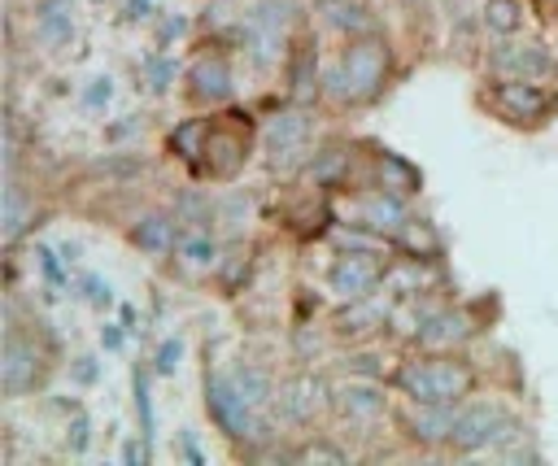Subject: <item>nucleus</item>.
<instances>
[{"label":"nucleus","instance_id":"obj_1","mask_svg":"<svg viewBox=\"0 0 558 466\" xmlns=\"http://www.w3.org/2000/svg\"><path fill=\"white\" fill-rule=\"evenodd\" d=\"M388 74V52L379 39H353L340 61L327 70V96L336 100H371Z\"/></svg>","mask_w":558,"mask_h":466},{"label":"nucleus","instance_id":"obj_2","mask_svg":"<svg viewBox=\"0 0 558 466\" xmlns=\"http://www.w3.org/2000/svg\"><path fill=\"white\" fill-rule=\"evenodd\" d=\"M397 383L410 401L440 405V401H462L471 392L475 375L466 361H453V357H418V361H405L397 370Z\"/></svg>","mask_w":558,"mask_h":466},{"label":"nucleus","instance_id":"obj_8","mask_svg":"<svg viewBox=\"0 0 558 466\" xmlns=\"http://www.w3.org/2000/svg\"><path fill=\"white\" fill-rule=\"evenodd\" d=\"M493 105L510 118V122H541L554 109V96L527 78H506L493 87Z\"/></svg>","mask_w":558,"mask_h":466},{"label":"nucleus","instance_id":"obj_9","mask_svg":"<svg viewBox=\"0 0 558 466\" xmlns=\"http://www.w3.org/2000/svg\"><path fill=\"white\" fill-rule=\"evenodd\" d=\"M488 70L501 74V78H527V83H532V78H545V74L554 70V61H549V52H545L541 44L523 39V44H501V48H493Z\"/></svg>","mask_w":558,"mask_h":466},{"label":"nucleus","instance_id":"obj_37","mask_svg":"<svg viewBox=\"0 0 558 466\" xmlns=\"http://www.w3.org/2000/svg\"><path fill=\"white\" fill-rule=\"evenodd\" d=\"M122 462H126V466H135V462H148V453H144V449L131 440V444H122Z\"/></svg>","mask_w":558,"mask_h":466},{"label":"nucleus","instance_id":"obj_23","mask_svg":"<svg viewBox=\"0 0 558 466\" xmlns=\"http://www.w3.org/2000/svg\"><path fill=\"white\" fill-rule=\"evenodd\" d=\"M179 253H183L192 266H214L218 244H214L209 226H192V231H179Z\"/></svg>","mask_w":558,"mask_h":466},{"label":"nucleus","instance_id":"obj_25","mask_svg":"<svg viewBox=\"0 0 558 466\" xmlns=\"http://www.w3.org/2000/svg\"><path fill=\"white\" fill-rule=\"evenodd\" d=\"M231 379H235V388L248 396V405H257V409H262V405L275 396V388H270V375H262L257 366H235V370H231Z\"/></svg>","mask_w":558,"mask_h":466},{"label":"nucleus","instance_id":"obj_18","mask_svg":"<svg viewBox=\"0 0 558 466\" xmlns=\"http://www.w3.org/2000/svg\"><path fill=\"white\" fill-rule=\"evenodd\" d=\"M240 161H244V139L240 135H222V131L209 126V139H205V165H209V174L227 179V174L240 170Z\"/></svg>","mask_w":558,"mask_h":466},{"label":"nucleus","instance_id":"obj_19","mask_svg":"<svg viewBox=\"0 0 558 466\" xmlns=\"http://www.w3.org/2000/svg\"><path fill=\"white\" fill-rule=\"evenodd\" d=\"M131 240L144 248V253H170L174 244H179V226H174V218H161V213H148V218H140L135 226H131Z\"/></svg>","mask_w":558,"mask_h":466},{"label":"nucleus","instance_id":"obj_35","mask_svg":"<svg viewBox=\"0 0 558 466\" xmlns=\"http://www.w3.org/2000/svg\"><path fill=\"white\" fill-rule=\"evenodd\" d=\"M222 209H227V222H231V226H240V222L248 218V200H244V196H231Z\"/></svg>","mask_w":558,"mask_h":466},{"label":"nucleus","instance_id":"obj_12","mask_svg":"<svg viewBox=\"0 0 558 466\" xmlns=\"http://www.w3.org/2000/svg\"><path fill=\"white\" fill-rule=\"evenodd\" d=\"M471 335H475V322H471L466 309H432L414 340H418L423 348H458V344H466Z\"/></svg>","mask_w":558,"mask_h":466},{"label":"nucleus","instance_id":"obj_7","mask_svg":"<svg viewBox=\"0 0 558 466\" xmlns=\"http://www.w3.org/2000/svg\"><path fill=\"white\" fill-rule=\"evenodd\" d=\"M344 218H353L349 226H362L375 235H397L405 226V205L397 192H362V196L344 200Z\"/></svg>","mask_w":558,"mask_h":466},{"label":"nucleus","instance_id":"obj_33","mask_svg":"<svg viewBox=\"0 0 558 466\" xmlns=\"http://www.w3.org/2000/svg\"><path fill=\"white\" fill-rule=\"evenodd\" d=\"M292 83H296V96H310V52H301L296 57V70H292Z\"/></svg>","mask_w":558,"mask_h":466},{"label":"nucleus","instance_id":"obj_17","mask_svg":"<svg viewBox=\"0 0 558 466\" xmlns=\"http://www.w3.org/2000/svg\"><path fill=\"white\" fill-rule=\"evenodd\" d=\"M392 314H388V301H379L375 292L371 296H362V301H349V309L336 318V331L340 335H366V331H375V327H384Z\"/></svg>","mask_w":558,"mask_h":466},{"label":"nucleus","instance_id":"obj_29","mask_svg":"<svg viewBox=\"0 0 558 466\" xmlns=\"http://www.w3.org/2000/svg\"><path fill=\"white\" fill-rule=\"evenodd\" d=\"M83 287H87V301L96 305V309H105V305H113V287L100 279V274H87L83 279Z\"/></svg>","mask_w":558,"mask_h":466},{"label":"nucleus","instance_id":"obj_22","mask_svg":"<svg viewBox=\"0 0 558 466\" xmlns=\"http://www.w3.org/2000/svg\"><path fill=\"white\" fill-rule=\"evenodd\" d=\"M323 13H327V22H331L336 30H371V26H375L371 13H366L357 0H327Z\"/></svg>","mask_w":558,"mask_h":466},{"label":"nucleus","instance_id":"obj_3","mask_svg":"<svg viewBox=\"0 0 558 466\" xmlns=\"http://www.w3.org/2000/svg\"><path fill=\"white\" fill-rule=\"evenodd\" d=\"M519 436H523V427L506 405L471 401V405H458L449 444L462 449V453H484V449H501L506 440H519Z\"/></svg>","mask_w":558,"mask_h":466},{"label":"nucleus","instance_id":"obj_16","mask_svg":"<svg viewBox=\"0 0 558 466\" xmlns=\"http://www.w3.org/2000/svg\"><path fill=\"white\" fill-rule=\"evenodd\" d=\"M336 409L344 414V418H353V422H371V418H379L384 414V388L379 383H344L340 392H336Z\"/></svg>","mask_w":558,"mask_h":466},{"label":"nucleus","instance_id":"obj_32","mask_svg":"<svg viewBox=\"0 0 558 466\" xmlns=\"http://www.w3.org/2000/svg\"><path fill=\"white\" fill-rule=\"evenodd\" d=\"M296 457H301V462H344V453L331 449V444H305Z\"/></svg>","mask_w":558,"mask_h":466},{"label":"nucleus","instance_id":"obj_20","mask_svg":"<svg viewBox=\"0 0 558 466\" xmlns=\"http://www.w3.org/2000/svg\"><path fill=\"white\" fill-rule=\"evenodd\" d=\"M31 218H35V200H26V192L9 179V183H4V213H0V235H4V244H13V240L31 226Z\"/></svg>","mask_w":558,"mask_h":466},{"label":"nucleus","instance_id":"obj_21","mask_svg":"<svg viewBox=\"0 0 558 466\" xmlns=\"http://www.w3.org/2000/svg\"><path fill=\"white\" fill-rule=\"evenodd\" d=\"M484 26L493 35H514L523 26V4L519 0H484Z\"/></svg>","mask_w":558,"mask_h":466},{"label":"nucleus","instance_id":"obj_24","mask_svg":"<svg viewBox=\"0 0 558 466\" xmlns=\"http://www.w3.org/2000/svg\"><path fill=\"white\" fill-rule=\"evenodd\" d=\"M205 139H209V122L196 118V122H187V126H179V131L170 135V148H174L183 161L196 165V152H205Z\"/></svg>","mask_w":558,"mask_h":466},{"label":"nucleus","instance_id":"obj_40","mask_svg":"<svg viewBox=\"0 0 558 466\" xmlns=\"http://www.w3.org/2000/svg\"><path fill=\"white\" fill-rule=\"evenodd\" d=\"M92 375H96V366H92V357H78V379H83V383H87V379H92Z\"/></svg>","mask_w":558,"mask_h":466},{"label":"nucleus","instance_id":"obj_6","mask_svg":"<svg viewBox=\"0 0 558 466\" xmlns=\"http://www.w3.org/2000/svg\"><path fill=\"white\" fill-rule=\"evenodd\" d=\"M384 279H388V266H384V257H379L375 248H349V253H340V257L331 261V270H327V287H331L340 301H362V296H371Z\"/></svg>","mask_w":558,"mask_h":466},{"label":"nucleus","instance_id":"obj_34","mask_svg":"<svg viewBox=\"0 0 558 466\" xmlns=\"http://www.w3.org/2000/svg\"><path fill=\"white\" fill-rule=\"evenodd\" d=\"M87 440H92L87 418H83V414H74V422H70V449H74V453H83V449H87Z\"/></svg>","mask_w":558,"mask_h":466},{"label":"nucleus","instance_id":"obj_31","mask_svg":"<svg viewBox=\"0 0 558 466\" xmlns=\"http://www.w3.org/2000/svg\"><path fill=\"white\" fill-rule=\"evenodd\" d=\"M35 257H39V270L48 274V283H57V287H61V283H65V270H61V261H57V253H52V248H39Z\"/></svg>","mask_w":558,"mask_h":466},{"label":"nucleus","instance_id":"obj_10","mask_svg":"<svg viewBox=\"0 0 558 466\" xmlns=\"http://www.w3.org/2000/svg\"><path fill=\"white\" fill-rule=\"evenodd\" d=\"M39 370H44V366H39L35 344L22 340V335H9L4 348H0V388H4L9 396H22V392L35 388Z\"/></svg>","mask_w":558,"mask_h":466},{"label":"nucleus","instance_id":"obj_11","mask_svg":"<svg viewBox=\"0 0 558 466\" xmlns=\"http://www.w3.org/2000/svg\"><path fill=\"white\" fill-rule=\"evenodd\" d=\"M458 405H462V401H440V405H423V401H414V409L405 414V436L418 440V444H449Z\"/></svg>","mask_w":558,"mask_h":466},{"label":"nucleus","instance_id":"obj_39","mask_svg":"<svg viewBox=\"0 0 558 466\" xmlns=\"http://www.w3.org/2000/svg\"><path fill=\"white\" fill-rule=\"evenodd\" d=\"M126 17H148V0H126Z\"/></svg>","mask_w":558,"mask_h":466},{"label":"nucleus","instance_id":"obj_38","mask_svg":"<svg viewBox=\"0 0 558 466\" xmlns=\"http://www.w3.org/2000/svg\"><path fill=\"white\" fill-rule=\"evenodd\" d=\"M100 344H105L109 353H113V348H122V331H118V327H105V331H100Z\"/></svg>","mask_w":558,"mask_h":466},{"label":"nucleus","instance_id":"obj_4","mask_svg":"<svg viewBox=\"0 0 558 466\" xmlns=\"http://www.w3.org/2000/svg\"><path fill=\"white\" fill-rule=\"evenodd\" d=\"M205 405L214 414V422L231 436V440H266V418L257 414V405H248V396L235 388L231 375H209L205 379Z\"/></svg>","mask_w":558,"mask_h":466},{"label":"nucleus","instance_id":"obj_28","mask_svg":"<svg viewBox=\"0 0 558 466\" xmlns=\"http://www.w3.org/2000/svg\"><path fill=\"white\" fill-rule=\"evenodd\" d=\"M109 96H113V78H109V74H100V78H92V83H87V91H83V100H87L92 109H100V105H109Z\"/></svg>","mask_w":558,"mask_h":466},{"label":"nucleus","instance_id":"obj_5","mask_svg":"<svg viewBox=\"0 0 558 466\" xmlns=\"http://www.w3.org/2000/svg\"><path fill=\"white\" fill-rule=\"evenodd\" d=\"M310 135H314V122H310L301 109H283V113H275V118L266 122V131H262L270 170H279V174L296 170V165L310 157Z\"/></svg>","mask_w":558,"mask_h":466},{"label":"nucleus","instance_id":"obj_14","mask_svg":"<svg viewBox=\"0 0 558 466\" xmlns=\"http://www.w3.org/2000/svg\"><path fill=\"white\" fill-rule=\"evenodd\" d=\"M279 414L288 418V422H310L314 414H318V405H323V383L318 379H310V375H296V379H288L283 388H279Z\"/></svg>","mask_w":558,"mask_h":466},{"label":"nucleus","instance_id":"obj_26","mask_svg":"<svg viewBox=\"0 0 558 466\" xmlns=\"http://www.w3.org/2000/svg\"><path fill=\"white\" fill-rule=\"evenodd\" d=\"M140 70L148 74V87H153V91H166V87H170V78H174V65H170L166 57H144V61H140Z\"/></svg>","mask_w":558,"mask_h":466},{"label":"nucleus","instance_id":"obj_13","mask_svg":"<svg viewBox=\"0 0 558 466\" xmlns=\"http://www.w3.org/2000/svg\"><path fill=\"white\" fill-rule=\"evenodd\" d=\"M187 83H192V96L201 105H222L231 96V65L222 57H201L192 70H187Z\"/></svg>","mask_w":558,"mask_h":466},{"label":"nucleus","instance_id":"obj_15","mask_svg":"<svg viewBox=\"0 0 558 466\" xmlns=\"http://www.w3.org/2000/svg\"><path fill=\"white\" fill-rule=\"evenodd\" d=\"M35 35L48 48L74 39V0H35Z\"/></svg>","mask_w":558,"mask_h":466},{"label":"nucleus","instance_id":"obj_27","mask_svg":"<svg viewBox=\"0 0 558 466\" xmlns=\"http://www.w3.org/2000/svg\"><path fill=\"white\" fill-rule=\"evenodd\" d=\"M135 409H140L144 436H153V396H148V375L144 370H135Z\"/></svg>","mask_w":558,"mask_h":466},{"label":"nucleus","instance_id":"obj_36","mask_svg":"<svg viewBox=\"0 0 558 466\" xmlns=\"http://www.w3.org/2000/svg\"><path fill=\"white\" fill-rule=\"evenodd\" d=\"M183 30H187V22H183V17H166V22H161V39H179Z\"/></svg>","mask_w":558,"mask_h":466},{"label":"nucleus","instance_id":"obj_30","mask_svg":"<svg viewBox=\"0 0 558 466\" xmlns=\"http://www.w3.org/2000/svg\"><path fill=\"white\" fill-rule=\"evenodd\" d=\"M179 357H183V340H166V344L157 348V375H174Z\"/></svg>","mask_w":558,"mask_h":466}]
</instances>
